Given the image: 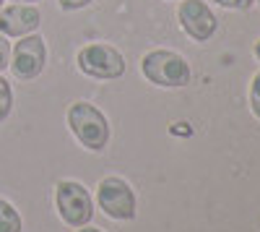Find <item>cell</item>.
<instances>
[{"label":"cell","mask_w":260,"mask_h":232,"mask_svg":"<svg viewBox=\"0 0 260 232\" xmlns=\"http://www.w3.org/2000/svg\"><path fill=\"white\" fill-rule=\"evenodd\" d=\"M250 107H252V112H255V118L260 120V71L252 76V81H250Z\"/></svg>","instance_id":"obj_11"},{"label":"cell","mask_w":260,"mask_h":232,"mask_svg":"<svg viewBox=\"0 0 260 232\" xmlns=\"http://www.w3.org/2000/svg\"><path fill=\"white\" fill-rule=\"evenodd\" d=\"M42 24V13L34 3H11L0 8V34L6 37H26L34 34Z\"/></svg>","instance_id":"obj_8"},{"label":"cell","mask_w":260,"mask_h":232,"mask_svg":"<svg viewBox=\"0 0 260 232\" xmlns=\"http://www.w3.org/2000/svg\"><path fill=\"white\" fill-rule=\"evenodd\" d=\"M8 63H11V42L6 34H0V73L8 68Z\"/></svg>","instance_id":"obj_13"},{"label":"cell","mask_w":260,"mask_h":232,"mask_svg":"<svg viewBox=\"0 0 260 232\" xmlns=\"http://www.w3.org/2000/svg\"><path fill=\"white\" fill-rule=\"evenodd\" d=\"M3 6H6V0H0V8H3Z\"/></svg>","instance_id":"obj_18"},{"label":"cell","mask_w":260,"mask_h":232,"mask_svg":"<svg viewBox=\"0 0 260 232\" xmlns=\"http://www.w3.org/2000/svg\"><path fill=\"white\" fill-rule=\"evenodd\" d=\"M55 206H57V217L73 229L89 224L94 217V198L78 180H60L57 183Z\"/></svg>","instance_id":"obj_4"},{"label":"cell","mask_w":260,"mask_h":232,"mask_svg":"<svg viewBox=\"0 0 260 232\" xmlns=\"http://www.w3.org/2000/svg\"><path fill=\"white\" fill-rule=\"evenodd\" d=\"M219 8H226V11H247L255 0H213Z\"/></svg>","instance_id":"obj_12"},{"label":"cell","mask_w":260,"mask_h":232,"mask_svg":"<svg viewBox=\"0 0 260 232\" xmlns=\"http://www.w3.org/2000/svg\"><path fill=\"white\" fill-rule=\"evenodd\" d=\"M91 3H94V0H57V6L62 11H81V8L91 6Z\"/></svg>","instance_id":"obj_14"},{"label":"cell","mask_w":260,"mask_h":232,"mask_svg":"<svg viewBox=\"0 0 260 232\" xmlns=\"http://www.w3.org/2000/svg\"><path fill=\"white\" fill-rule=\"evenodd\" d=\"M96 204L99 209L115 222H133L136 219V193L127 180L110 175L102 178L96 185Z\"/></svg>","instance_id":"obj_5"},{"label":"cell","mask_w":260,"mask_h":232,"mask_svg":"<svg viewBox=\"0 0 260 232\" xmlns=\"http://www.w3.org/2000/svg\"><path fill=\"white\" fill-rule=\"evenodd\" d=\"M76 66L83 76L96 78V81L120 78L127 68L122 52L115 50L112 45H104V42H91V45L81 47L76 55Z\"/></svg>","instance_id":"obj_3"},{"label":"cell","mask_w":260,"mask_h":232,"mask_svg":"<svg viewBox=\"0 0 260 232\" xmlns=\"http://www.w3.org/2000/svg\"><path fill=\"white\" fill-rule=\"evenodd\" d=\"M255 3H257V6H260V0H255Z\"/></svg>","instance_id":"obj_19"},{"label":"cell","mask_w":260,"mask_h":232,"mask_svg":"<svg viewBox=\"0 0 260 232\" xmlns=\"http://www.w3.org/2000/svg\"><path fill=\"white\" fill-rule=\"evenodd\" d=\"M13 3H39V0H13Z\"/></svg>","instance_id":"obj_17"},{"label":"cell","mask_w":260,"mask_h":232,"mask_svg":"<svg viewBox=\"0 0 260 232\" xmlns=\"http://www.w3.org/2000/svg\"><path fill=\"white\" fill-rule=\"evenodd\" d=\"M177 21L182 32L195 42H208L216 34V13L208 8L206 0H182L177 6Z\"/></svg>","instance_id":"obj_7"},{"label":"cell","mask_w":260,"mask_h":232,"mask_svg":"<svg viewBox=\"0 0 260 232\" xmlns=\"http://www.w3.org/2000/svg\"><path fill=\"white\" fill-rule=\"evenodd\" d=\"M252 55H255V60L260 63V39H257L255 45H252Z\"/></svg>","instance_id":"obj_15"},{"label":"cell","mask_w":260,"mask_h":232,"mask_svg":"<svg viewBox=\"0 0 260 232\" xmlns=\"http://www.w3.org/2000/svg\"><path fill=\"white\" fill-rule=\"evenodd\" d=\"M76 232H102V229H96V227H89V224H83V227H78Z\"/></svg>","instance_id":"obj_16"},{"label":"cell","mask_w":260,"mask_h":232,"mask_svg":"<svg viewBox=\"0 0 260 232\" xmlns=\"http://www.w3.org/2000/svg\"><path fill=\"white\" fill-rule=\"evenodd\" d=\"M21 229H24V219H21L18 209L11 201L0 198V232H21Z\"/></svg>","instance_id":"obj_9"},{"label":"cell","mask_w":260,"mask_h":232,"mask_svg":"<svg viewBox=\"0 0 260 232\" xmlns=\"http://www.w3.org/2000/svg\"><path fill=\"white\" fill-rule=\"evenodd\" d=\"M11 110H13V89H11L8 78L0 76V123L8 120Z\"/></svg>","instance_id":"obj_10"},{"label":"cell","mask_w":260,"mask_h":232,"mask_svg":"<svg viewBox=\"0 0 260 232\" xmlns=\"http://www.w3.org/2000/svg\"><path fill=\"white\" fill-rule=\"evenodd\" d=\"M65 123H68L73 138L83 149L104 152V146L110 143V120L91 102H83V99L73 102L68 112H65Z\"/></svg>","instance_id":"obj_1"},{"label":"cell","mask_w":260,"mask_h":232,"mask_svg":"<svg viewBox=\"0 0 260 232\" xmlns=\"http://www.w3.org/2000/svg\"><path fill=\"white\" fill-rule=\"evenodd\" d=\"M141 73L161 89H182L190 83V63L175 50H151L141 57Z\"/></svg>","instance_id":"obj_2"},{"label":"cell","mask_w":260,"mask_h":232,"mask_svg":"<svg viewBox=\"0 0 260 232\" xmlns=\"http://www.w3.org/2000/svg\"><path fill=\"white\" fill-rule=\"evenodd\" d=\"M47 66V42L39 34L18 37V42L11 47V63L8 68L13 78L18 81H31L37 78Z\"/></svg>","instance_id":"obj_6"}]
</instances>
